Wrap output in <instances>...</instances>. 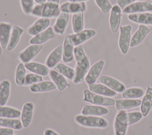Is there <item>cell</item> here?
<instances>
[{
	"label": "cell",
	"instance_id": "52a82bcc",
	"mask_svg": "<svg viewBox=\"0 0 152 135\" xmlns=\"http://www.w3.org/2000/svg\"><path fill=\"white\" fill-rule=\"evenodd\" d=\"M151 11L152 3L148 1H136L122 9V13L127 15Z\"/></svg>",
	"mask_w": 152,
	"mask_h": 135
},
{
	"label": "cell",
	"instance_id": "5bb4252c",
	"mask_svg": "<svg viewBox=\"0 0 152 135\" xmlns=\"http://www.w3.org/2000/svg\"><path fill=\"white\" fill-rule=\"evenodd\" d=\"M61 12H66L68 14H76L78 12H84L87 9L86 2H75L66 1L60 5Z\"/></svg>",
	"mask_w": 152,
	"mask_h": 135
},
{
	"label": "cell",
	"instance_id": "f1b7e54d",
	"mask_svg": "<svg viewBox=\"0 0 152 135\" xmlns=\"http://www.w3.org/2000/svg\"><path fill=\"white\" fill-rule=\"evenodd\" d=\"M152 108V87L147 86L145 94L141 101V112L143 117L148 114Z\"/></svg>",
	"mask_w": 152,
	"mask_h": 135
},
{
	"label": "cell",
	"instance_id": "6da1fadb",
	"mask_svg": "<svg viewBox=\"0 0 152 135\" xmlns=\"http://www.w3.org/2000/svg\"><path fill=\"white\" fill-rule=\"evenodd\" d=\"M142 117V113L139 111L126 112L125 110L119 111L113 124L115 135H126L128 126L138 123Z\"/></svg>",
	"mask_w": 152,
	"mask_h": 135
},
{
	"label": "cell",
	"instance_id": "484cf974",
	"mask_svg": "<svg viewBox=\"0 0 152 135\" xmlns=\"http://www.w3.org/2000/svg\"><path fill=\"white\" fill-rule=\"evenodd\" d=\"M109 110L103 107L96 105H85L81 111V114L84 115L102 116L108 114Z\"/></svg>",
	"mask_w": 152,
	"mask_h": 135
},
{
	"label": "cell",
	"instance_id": "d6986e66",
	"mask_svg": "<svg viewBox=\"0 0 152 135\" xmlns=\"http://www.w3.org/2000/svg\"><path fill=\"white\" fill-rule=\"evenodd\" d=\"M55 37V33L53 28L49 27L43 31L31 37L29 40V43L30 44H43Z\"/></svg>",
	"mask_w": 152,
	"mask_h": 135
},
{
	"label": "cell",
	"instance_id": "f907efd6",
	"mask_svg": "<svg viewBox=\"0 0 152 135\" xmlns=\"http://www.w3.org/2000/svg\"><path fill=\"white\" fill-rule=\"evenodd\" d=\"M151 3H152V0H151Z\"/></svg>",
	"mask_w": 152,
	"mask_h": 135
},
{
	"label": "cell",
	"instance_id": "c3c4849f",
	"mask_svg": "<svg viewBox=\"0 0 152 135\" xmlns=\"http://www.w3.org/2000/svg\"><path fill=\"white\" fill-rule=\"evenodd\" d=\"M2 49L1 44H0V56L2 54Z\"/></svg>",
	"mask_w": 152,
	"mask_h": 135
},
{
	"label": "cell",
	"instance_id": "e0dca14e",
	"mask_svg": "<svg viewBox=\"0 0 152 135\" xmlns=\"http://www.w3.org/2000/svg\"><path fill=\"white\" fill-rule=\"evenodd\" d=\"M69 17V14L64 12H61L59 15L56 18L52 27L55 34L60 36L64 34L68 24Z\"/></svg>",
	"mask_w": 152,
	"mask_h": 135
},
{
	"label": "cell",
	"instance_id": "7c38bea8",
	"mask_svg": "<svg viewBox=\"0 0 152 135\" xmlns=\"http://www.w3.org/2000/svg\"><path fill=\"white\" fill-rule=\"evenodd\" d=\"M50 21L49 18H39L27 30V33L31 36H34L47 29L50 25Z\"/></svg>",
	"mask_w": 152,
	"mask_h": 135
},
{
	"label": "cell",
	"instance_id": "603a6c76",
	"mask_svg": "<svg viewBox=\"0 0 152 135\" xmlns=\"http://www.w3.org/2000/svg\"><path fill=\"white\" fill-rule=\"evenodd\" d=\"M48 75L52 81L55 84L58 91H63L69 86L66 78L53 69L49 70Z\"/></svg>",
	"mask_w": 152,
	"mask_h": 135
},
{
	"label": "cell",
	"instance_id": "ba28073f",
	"mask_svg": "<svg viewBox=\"0 0 152 135\" xmlns=\"http://www.w3.org/2000/svg\"><path fill=\"white\" fill-rule=\"evenodd\" d=\"M122 16V9L118 5L115 4L112 6L110 11L109 15V25L112 33H116L121 26V22Z\"/></svg>",
	"mask_w": 152,
	"mask_h": 135
},
{
	"label": "cell",
	"instance_id": "d6a6232c",
	"mask_svg": "<svg viewBox=\"0 0 152 135\" xmlns=\"http://www.w3.org/2000/svg\"><path fill=\"white\" fill-rule=\"evenodd\" d=\"M21 116V111L16 108L8 106L0 105V117L18 118Z\"/></svg>",
	"mask_w": 152,
	"mask_h": 135
},
{
	"label": "cell",
	"instance_id": "2e32d148",
	"mask_svg": "<svg viewBox=\"0 0 152 135\" xmlns=\"http://www.w3.org/2000/svg\"><path fill=\"white\" fill-rule=\"evenodd\" d=\"M100 81L112 90L117 93H122L125 89V86L118 79L111 76L103 75L100 76Z\"/></svg>",
	"mask_w": 152,
	"mask_h": 135
},
{
	"label": "cell",
	"instance_id": "7bdbcfd3",
	"mask_svg": "<svg viewBox=\"0 0 152 135\" xmlns=\"http://www.w3.org/2000/svg\"><path fill=\"white\" fill-rule=\"evenodd\" d=\"M138 1V0H117V4L123 9L127 6Z\"/></svg>",
	"mask_w": 152,
	"mask_h": 135
},
{
	"label": "cell",
	"instance_id": "8d00e7d4",
	"mask_svg": "<svg viewBox=\"0 0 152 135\" xmlns=\"http://www.w3.org/2000/svg\"><path fill=\"white\" fill-rule=\"evenodd\" d=\"M26 74V69L24 64L22 62H20L16 68L14 77L15 82L18 86L24 85Z\"/></svg>",
	"mask_w": 152,
	"mask_h": 135
},
{
	"label": "cell",
	"instance_id": "f546056e",
	"mask_svg": "<svg viewBox=\"0 0 152 135\" xmlns=\"http://www.w3.org/2000/svg\"><path fill=\"white\" fill-rule=\"evenodd\" d=\"M141 101L138 99H123L115 100V106L118 111L126 110L141 105Z\"/></svg>",
	"mask_w": 152,
	"mask_h": 135
},
{
	"label": "cell",
	"instance_id": "bcb514c9",
	"mask_svg": "<svg viewBox=\"0 0 152 135\" xmlns=\"http://www.w3.org/2000/svg\"><path fill=\"white\" fill-rule=\"evenodd\" d=\"M37 4H45L46 2V0H34Z\"/></svg>",
	"mask_w": 152,
	"mask_h": 135
},
{
	"label": "cell",
	"instance_id": "9c48e42d",
	"mask_svg": "<svg viewBox=\"0 0 152 135\" xmlns=\"http://www.w3.org/2000/svg\"><path fill=\"white\" fill-rule=\"evenodd\" d=\"M96 34V31L93 29H84L77 33L69 34L74 46H77L81 45L87 41L89 40Z\"/></svg>",
	"mask_w": 152,
	"mask_h": 135
},
{
	"label": "cell",
	"instance_id": "ac0fdd59",
	"mask_svg": "<svg viewBox=\"0 0 152 135\" xmlns=\"http://www.w3.org/2000/svg\"><path fill=\"white\" fill-rule=\"evenodd\" d=\"M63 46L62 45L58 46L55 47L47 56L45 60V65L50 69L53 68L59 63L62 59Z\"/></svg>",
	"mask_w": 152,
	"mask_h": 135
},
{
	"label": "cell",
	"instance_id": "4dcf8cb0",
	"mask_svg": "<svg viewBox=\"0 0 152 135\" xmlns=\"http://www.w3.org/2000/svg\"><path fill=\"white\" fill-rule=\"evenodd\" d=\"M11 92V82L4 79L0 82V105H5L7 103Z\"/></svg>",
	"mask_w": 152,
	"mask_h": 135
},
{
	"label": "cell",
	"instance_id": "277c9868",
	"mask_svg": "<svg viewBox=\"0 0 152 135\" xmlns=\"http://www.w3.org/2000/svg\"><path fill=\"white\" fill-rule=\"evenodd\" d=\"M132 26L130 24L119 27V36L118 39L119 48L123 54L128 52L131 40Z\"/></svg>",
	"mask_w": 152,
	"mask_h": 135
},
{
	"label": "cell",
	"instance_id": "f35d334b",
	"mask_svg": "<svg viewBox=\"0 0 152 135\" xmlns=\"http://www.w3.org/2000/svg\"><path fill=\"white\" fill-rule=\"evenodd\" d=\"M43 81V76L33 73H28L26 74L24 86H30L34 83L41 82Z\"/></svg>",
	"mask_w": 152,
	"mask_h": 135
},
{
	"label": "cell",
	"instance_id": "681fc988",
	"mask_svg": "<svg viewBox=\"0 0 152 135\" xmlns=\"http://www.w3.org/2000/svg\"><path fill=\"white\" fill-rule=\"evenodd\" d=\"M13 135H17V134H13Z\"/></svg>",
	"mask_w": 152,
	"mask_h": 135
},
{
	"label": "cell",
	"instance_id": "9a60e30c",
	"mask_svg": "<svg viewBox=\"0 0 152 135\" xmlns=\"http://www.w3.org/2000/svg\"><path fill=\"white\" fill-rule=\"evenodd\" d=\"M34 105L33 102L28 101L23 105L21 111V121L24 128L28 127L33 119Z\"/></svg>",
	"mask_w": 152,
	"mask_h": 135
},
{
	"label": "cell",
	"instance_id": "5b68a950",
	"mask_svg": "<svg viewBox=\"0 0 152 135\" xmlns=\"http://www.w3.org/2000/svg\"><path fill=\"white\" fill-rule=\"evenodd\" d=\"M42 48L43 44H30L18 53V58L24 64L30 62L39 54Z\"/></svg>",
	"mask_w": 152,
	"mask_h": 135
},
{
	"label": "cell",
	"instance_id": "30bf717a",
	"mask_svg": "<svg viewBox=\"0 0 152 135\" xmlns=\"http://www.w3.org/2000/svg\"><path fill=\"white\" fill-rule=\"evenodd\" d=\"M74 56L76 61V65L87 72L90 69V62L82 45H79L74 47Z\"/></svg>",
	"mask_w": 152,
	"mask_h": 135
},
{
	"label": "cell",
	"instance_id": "8992f818",
	"mask_svg": "<svg viewBox=\"0 0 152 135\" xmlns=\"http://www.w3.org/2000/svg\"><path fill=\"white\" fill-rule=\"evenodd\" d=\"M59 1L60 0H46L43 4L42 17L49 19L57 18L61 12Z\"/></svg>",
	"mask_w": 152,
	"mask_h": 135
},
{
	"label": "cell",
	"instance_id": "1f68e13d",
	"mask_svg": "<svg viewBox=\"0 0 152 135\" xmlns=\"http://www.w3.org/2000/svg\"><path fill=\"white\" fill-rule=\"evenodd\" d=\"M83 12L74 14L72 15V30L74 33H77L84 30V15Z\"/></svg>",
	"mask_w": 152,
	"mask_h": 135
},
{
	"label": "cell",
	"instance_id": "8fae6325",
	"mask_svg": "<svg viewBox=\"0 0 152 135\" xmlns=\"http://www.w3.org/2000/svg\"><path fill=\"white\" fill-rule=\"evenodd\" d=\"M104 65V61L103 60H99L90 68L84 79L87 84L96 83L102 71Z\"/></svg>",
	"mask_w": 152,
	"mask_h": 135
},
{
	"label": "cell",
	"instance_id": "4fadbf2b",
	"mask_svg": "<svg viewBox=\"0 0 152 135\" xmlns=\"http://www.w3.org/2000/svg\"><path fill=\"white\" fill-rule=\"evenodd\" d=\"M151 29L147 25H139L138 29L131 36L130 47H134L140 44L145 39L146 36L150 33Z\"/></svg>",
	"mask_w": 152,
	"mask_h": 135
},
{
	"label": "cell",
	"instance_id": "4316f807",
	"mask_svg": "<svg viewBox=\"0 0 152 135\" xmlns=\"http://www.w3.org/2000/svg\"><path fill=\"white\" fill-rule=\"evenodd\" d=\"M24 33V29L17 25L12 26V29L11 34V36L9 40L7 50L8 52H11L15 49L18 44L21 35Z\"/></svg>",
	"mask_w": 152,
	"mask_h": 135
},
{
	"label": "cell",
	"instance_id": "74e56055",
	"mask_svg": "<svg viewBox=\"0 0 152 135\" xmlns=\"http://www.w3.org/2000/svg\"><path fill=\"white\" fill-rule=\"evenodd\" d=\"M74 69L75 75L72 81L74 84L80 83L85 79L87 72L80 68L77 65H75Z\"/></svg>",
	"mask_w": 152,
	"mask_h": 135
},
{
	"label": "cell",
	"instance_id": "ffe728a7",
	"mask_svg": "<svg viewBox=\"0 0 152 135\" xmlns=\"http://www.w3.org/2000/svg\"><path fill=\"white\" fill-rule=\"evenodd\" d=\"M63 54L62 60L65 63L72 62L74 60V46L71 41L69 35L65 37L63 42Z\"/></svg>",
	"mask_w": 152,
	"mask_h": 135
},
{
	"label": "cell",
	"instance_id": "7402d4cb",
	"mask_svg": "<svg viewBox=\"0 0 152 135\" xmlns=\"http://www.w3.org/2000/svg\"><path fill=\"white\" fill-rule=\"evenodd\" d=\"M12 26L10 22H0V44L2 49L7 48L11 36Z\"/></svg>",
	"mask_w": 152,
	"mask_h": 135
},
{
	"label": "cell",
	"instance_id": "e575fe53",
	"mask_svg": "<svg viewBox=\"0 0 152 135\" xmlns=\"http://www.w3.org/2000/svg\"><path fill=\"white\" fill-rule=\"evenodd\" d=\"M53 69L58 72L69 81H72L74 77L75 69L65 64L59 62L53 68Z\"/></svg>",
	"mask_w": 152,
	"mask_h": 135
},
{
	"label": "cell",
	"instance_id": "44dd1931",
	"mask_svg": "<svg viewBox=\"0 0 152 135\" xmlns=\"http://www.w3.org/2000/svg\"><path fill=\"white\" fill-rule=\"evenodd\" d=\"M128 20L139 25H152V12H145L137 14H131L128 15Z\"/></svg>",
	"mask_w": 152,
	"mask_h": 135
},
{
	"label": "cell",
	"instance_id": "60d3db41",
	"mask_svg": "<svg viewBox=\"0 0 152 135\" xmlns=\"http://www.w3.org/2000/svg\"><path fill=\"white\" fill-rule=\"evenodd\" d=\"M96 5L100 8L101 11L104 13L106 14L109 12L112 8V5L109 1V0H94Z\"/></svg>",
	"mask_w": 152,
	"mask_h": 135
},
{
	"label": "cell",
	"instance_id": "d590c367",
	"mask_svg": "<svg viewBox=\"0 0 152 135\" xmlns=\"http://www.w3.org/2000/svg\"><path fill=\"white\" fill-rule=\"evenodd\" d=\"M144 91L140 87H131L125 89L122 93V97L125 99H137L142 97Z\"/></svg>",
	"mask_w": 152,
	"mask_h": 135
},
{
	"label": "cell",
	"instance_id": "f6af8a7d",
	"mask_svg": "<svg viewBox=\"0 0 152 135\" xmlns=\"http://www.w3.org/2000/svg\"><path fill=\"white\" fill-rule=\"evenodd\" d=\"M43 135H59L56 131L51 128H46L44 130Z\"/></svg>",
	"mask_w": 152,
	"mask_h": 135
},
{
	"label": "cell",
	"instance_id": "7dc6e473",
	"mask_svg": "<svg viewBox=\"0 0 152 135\" xmlns=\"http://www.w3.org/2000/svg\"><path fill=\"white\" fill-rule=\"evenodd\" d=\"M70 2H86L88 0H68Z\"/></svg>",
	"mask_w": 152,
	"mask_h": 135
},
{
	"label": "cell",
	"instance_id": "b9f144b4",
	"mask_svg": "<svg viewBox=\"0 0 152 135\" xmlns=\"http://www.w3.org/2000/svg\"><path fill=\"white\" fill-rule=\"evenodd\" d=\"M43 7V4H36L33 7L31 11L30 15L35 17L41 18Z\"/></svg>",
	"mask_w": 152,
	"mask_h": 135
},
{
	"label": "cell",
	"instance_id": "ee69618b",
	"mask_svg": "<svg viewBox=\"0 0 152 135\" xmlns=\"http://www.w3.org/2000/svg\"><path fill=\"white\" fill-rule=\"evenodd\" d=\"M14 130L3 127H0V135H13Z\"/></svg>",
	"mask_w": 152,
	"mask_h": 135
},
{
	"label": "cell",
	"instance_id": "d4e9b609",
	"mask_svg": "<svg viewBox=\"0 0 152 135\" xmlns=\"http://www.w3.org/2000/svg\"><path fill=\"white\" fill-rule=\"evenodd\" d=\"M88 89L96 94H99L106 97H113L117 95V92L112 90L103 83H91L88 84Z\"/></svg>",
	"mask_w": 152,
	"mask_h": 135
},
{
	"label": "cell",
	"instance_id": "ab89813d",
	"mask_svg": "<svg viewBox=\"0 0 152 135\" xmlns=\"http://www.w3.org/2000/svg\"><path fill=\"white\" fill-rule=\"evenodd\" d=\"M21 8L26 15H30L31 11L34 6V0H20Z\"/></svg>",
	"mask_w": 152,
	"mask_h": 135
},
{
	"label": "cell",
	"instance_id": "7a4b0ae2",
	"mask_svg": "<svg viewBox=\"0 0 152 135\" xmlns=\"http://www.w3.org/2000/svg\"><path fill=\"white\" fill-rule=\"evenodd\" d=\"M74 121L80 126L87 128H106L109 125L106 119L99 116L77 114L74 117Z\"/></svg>",
	"mask_w": 152,
	"mask_h": 135
},
{
	"label": "cell",
	"instance_id": "83f0119b",
	"mask_svg": "<svg viewBox=\"0 0 152 135\" xmlns=\"http://www.w3.org/2000/svg\"><path fill=\"white\" fill-rule=\"evenodd\" d=\"M26 69L31 73H36L42 76H46L49 74V68L44 64L37 62H30L24 64Z\"/></svg>",
	"mask_w": 152,
	"mask_h": 135
},
{
	"label": "cell",
	"instance_id": "836d02e7",
	"mask_svg": "<svg viewBox=\"0 0 152 135\" xmlns=\"http://www.w3.org/2000/svg\"><path fill=\"white\" fill-rule=\"evenodd\" d=\"M0 126L15 130H20L23 128L21 120L18 118H11L0 117Z\"/></svg>",
	"mask_w": 152,
	"mask_h": 135
},
{
	"label": "cell",
	"instance_id": "cb8c5ba5",
	"mask_svg": "<svg viewBox=\"0 0 152 135\" xmlns=\"http://www.w3.org/2000/svg\"><path fill=\"white\" fill-rule=\"evenodd\" d=\"M29 90L33 93L46 92L56 89L55 84L50 81H42L28 86Z\"/></svg>",
	"mask_w": 152,
	"mask_h": 135
},
{
	"label": "cell",
	"instance_id": "3957f363",
	"mask_svg": "<svg viewBox=\"0 0 152 135\" xmlns=\"http://www.w3.org/2000/svg\"><path fill=\"white\" fill-rule=\"evenodd\" d=\"M83 95V101L93 105L104 107L112 106L115 104V100L113 98L94 94L88 89H84Z\"/></svg>",
	"mask_w": 152,
	"mask_h": 135
}]
</instances>
